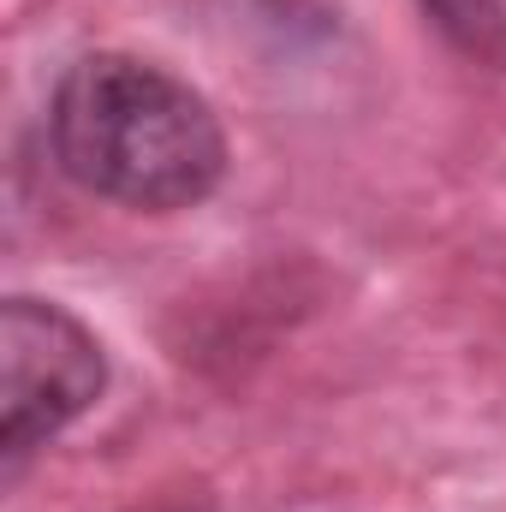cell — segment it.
I'll return each instance as SVG.
<instances>
[{
    "label": "cell",
    "mask_w": 506,
    "mask_h": 512,
    "mask_svg": "<svg viewBox=\"0 0 506 512\" xmlns=\"http://www.w3.org/2000/svg\"><path fill=\"white\" fill-rule=\"evenodd\" d=\"M48 149L72 185L143 215L197 209L227 179V131L215 108L137 54H84L60 72Z\"/></svg>",
    "instance_id": "1"
},
{
    "label": "cell",
    "mask_w": 506,
    "mask_h": 512,
    "mask_svg": "<svg viewBox=\"0 0 506 512\" xmlns=\"http://www.w3.org/2000/svg\"><path fill=\"white\" fill-rule=\"evenodd\" d=\"M108 387L96 334L42 298H6L0 310V453L18 471L36 447L72 429Z\"/></svg>",
    "instance_id": "2"
},
{
    "label": "cell",
    "mask_w": 506,
    "mask_h": 512,
    "mask_svg": "<svg viewBox=\"0 0 506 512\" xmlns=\"http://www.w3.org/2000/svg\"><path fill=\"white\" fill-rule=\"evenodd\" d=\"M423 12L453 48L506 66V0H423Z\"/></svg>",
    "instance_id": "3"
}]
</instances>
